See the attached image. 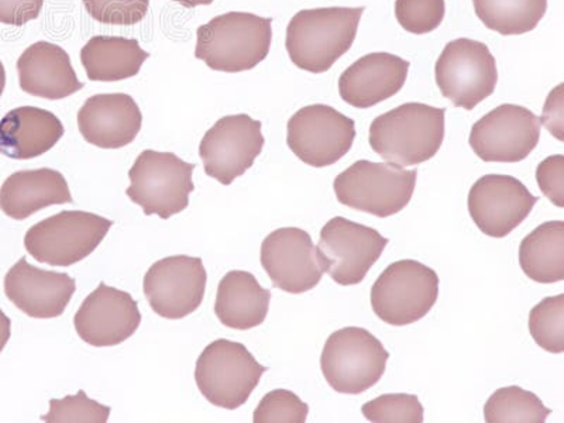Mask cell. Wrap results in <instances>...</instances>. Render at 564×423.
Returning a JSON list of instances; mask_svg holds the SVG:
<instances>
[{"label": "cell", "mask_w": 564, "mask_h": 423, "mask_svg": "<svg viewBox=\"0 0 564 423\" xmlns=\"http://www.w3.org/2000/svg\"><path fill=\"white\" fill-rule=\"evenodd\" d=\"M445 108L404 104L372 120V151L387 163L412 167L435 158L445 140Z\"/></svg>", "instance_id": "obj_1"}, {"label": "cell", "mask_w": 564, "mask_h": 423, "mask_svg": "<svg viewBox=\"0 0 564 423\" xmlns=\"http://www.w3.org/2000/svg\"><path fill=\"white\" fill-rule=\"evenodd\" d=\"M365 8L301 10L286 28L285 47L296 67L322 74L355 43Z\"/></svg>", "instance_id": "obj_2"}, {"label": "cell", "mask_w": 564, "mask_h": 423, "mask_svg": "<svg viewBox=\"0 0 564 423\" xmlns=\"http://www.w3.org/2000/svg\"><path fill=\"white\" fill-rule=\"evenodd\" d=\"M273 19L229 12L196 32L195 58L220 73H243L263 63L273 40Z\"/></svg>", "instance_id": "obj_3"}, {"label": "cell", "mask_w": 564, "mask_h": 423, "mask_svg": "<svg viewBox=\"0 0 564 423\" xmlns=\"http://www.w3.org/2000/svg\"><path fill=\"white\" fill-rule=\"evenodd\" d=\"M415 185V170L360 160L336 176L334 189L339 204L377 218H390L411 203Z\"/></svg>", "instance_id": "obj_4"}, {"label": "cell", "mask_w": 564, "mask_h": 423, "mask_svg": "<svg viewBox=\"0 0 564 423\" xmlns=\"http://www.w3.org/2000/svg\"><path fill=\"white\" fill-rule=\"evenodd\" d=\"M195 169V164L185 163L174 153L145 150L129 170L126 195L145 216L158 215L167 220L188 208Z\"/></svg>", "instance_id": "obj_5"}, {"label": "cell", "mask_w": 564, "mask_h": 423, "mask_svg": "<svg viewBox=\"0 0 564 423\" xmlns=\"http://www.w3.org/2000/svg\"><path fill=\"white\" fill-rule=\"evenodd\" d=\"M390 352L369 330L344 327L327 337L321 356L325 380L336 392L359 395L382 379Z\"/></svg>", "instance_id": "obj_6"}, {"label": "cell", "mask_w": 564, "mask_h": 423, "mask_svg": "<svg viewBox=\"0 0 564 423\" xmlns=\"http://www.w3.org/2000/svg\"><path fill=\"white\" fill-rule=\"evenodd\" d=\"M112 226L90 212L64 210L32 226L24 247L39 263L69 267L93 254Z\"/></svg>", "instance_id": "obj_7"}, {"label": "cell", "mask_w": 564, "mask_h": 423, "mask_svg": "<svg viewBox=\"0 0 564 423\" xmlns=\"http://www.w3.org/2000/svg\"><path fill=\"white\" fill-rule=\"evenodd\" d=\"M265 371L245 345L219 339L196 361L195 381L212 405L234 411L246 404Z\"/></svg>", "instance_id": "obj_8"}, {"label": "cell", "mask_w": 564, "mask_h": 423, "mask_svg": "<svg viewBox=\"0 0 564 423\" xmlns=\"http://www.w3.org/2000/svg\"><path fill=\"white\" fill-rule=\"evenodd\" d=\"M440 296V276L416 260L388 265L371 289V308L391 326L415 324L430 314Z\"/></svg>", "instance_id": "obj_9"}, {"label": "cell", "mask_w": 564, "mask_h": 423, "mask_svg": "<svg viewBox=\"0 0 564 423\" xmlns=\"http://www.w3.org/2000/svg\"><path fill=\"white\" fill-rule=\"evenodd\" d=\"M436 84L456 108L473 110L491 97L498 83L496 58L486 44L453 40L435 65Z\"/></svg>", "instance_id": "obj_10"}, {"label": "cell", "mask_w": 564, "mask_h": 423, "mask_svg": "<svg viewBox=\"0 0 564 423\" xmlns=\"http://www.w3.org/2000/svg\"><path fill=\"white\" fill-rule=\"evenodd\" d=\"M355 139V120L327 105L305 106L286 124L290 150L315 169L329 167L344 159Z\"/></svg>", "instance_id": "obj_11"}, {"label": "cell", "mask_w": 564, "mask_h": 423, "mask_svg": "<svg viewBox=\"0 0 564 423\" xmlns=\"http://www.w3.org/2000/svg\"><path fill=\"white\" fill-rule=\"evenodd\" d=\"M388 241L380 231L337 216L322 228L317 251L325 273L336 284L349 286L366 279Z\"/></svg>", "instance_id": "obj_12"}, {"label": "cell", "mask_w": 564, "mask_h": 423, "mask_svg": "<svg viewBox=\"0 0 564 423\" xmlns=\"http://www.w3.org/2000/svg\"><path fill=\"white\" fill-rule=\"evenodd\" d=\"M261 126L245 113L225 116L212 126L199 145L206 175L230 185L253 167L265 143Z\"/></svg>", "instance_id": "obj_13"}, {"label": "cell", "mask_w": 564, "mask_h": 423, "mask_svg": "<svg viewBox=\"0 0 564 423\" xmlns=\"http://www.w3.org/2000/svg\"><path fill=\"white\" fill-rule=\"evenodd\" d=\"M208 274L199 257L171 256L150 267L143 290L151 310L165 319H184L203 305Z\"/></svg>", "instance_id": "obj_14"}, {"label": "cell", "mask_w": 564, "mask_h": 423, "mask_svg": "<svg viewBox=\"0 0 564 423\" xmlns=\"http://www.w3.org/2000/svg\"><path fill=\"white\" fill-rule=\"evenodd\" d=\"M541 119L518 105H501L473 124L470 145L486 163H520L535 150Z\"/></svg>", "instance_id": "obj_15"}, {"label": "cell", "mask_w": 564, "mask_h": 423, "mask_svg": "<svg viewBox=\"0 0 564 423\" xmlns=\"http://www.w3.org/2000/svg\"><path fill=\"white\" fill-rule=\"evenodd\" d=\"M260 260L275 289L289 294L314 290L325 274L311 235L299 228H281L267 236Z\"/></svg>", "instance_id": "obj_16"}, {"label": "cell", "mask_w": 564, "mask_h": 423, "mask_svg": "<svg viewBox=\"0 0 564 423\" xmlns=\"http://www.w3.org/2000/svg\"><path fill=\"white\" fill-rule=\"evenodd\" d=\"M538 196L511 175L488 174L468 193V214L478 229L490 238H507L531 215Z\"/></svg>", "instance_id": "obj_17"}, {"label": "cell", "mask_w": 564, "mask_h": 423, "mask_svg": "<svg viewBox=\"0 0 564 423\" xmlns=\"http://www.w3.org/2000/svg\"><path fill=\"white\" fill-rule=\"evenodd\" d=\"M141 314L129 292L100 282L75 314L74 326L80 339L95 347L123 344L138 332Z\"/></svg>", "instance_id": "obj_18"}, {"label": "cell", "mask_w": 564, "mask_h": 423, "mask_svg": "<svg viewBox=\"0 0 564 423\" xmlns=\"http://www.w3.org/2000/svg\"><path fill=\"white\" fill-rule=\"evenodd\" d=\"M77 290L67 273L37 269L22 257L4 276V294L18 308L34 319H53L64 314Z\"/></svg>", "instance_id": "obj_19"}, {"label": "cell", "mask_w": 564, "mask_h": 423, "mask_svg": "<svg viewBox=\"0 0 564 423\" xmlns=\"http://www.w3.org/2000/svg\"><path fill=\"white\" fill-rule=\"evenodd\" d=\"M143 126V113L126 94H100L87 99L78 112V129L89 144L118 150L133 143Z\"/></svg>", "instance_id": "obj_20"}, {"label": "cell", "mask_w": 564, "mask_h": 423, "mask_svg": "<svg viewBox=\"0 0 564 423\" xmlns=\"http://www.w3.org/2000/svg\"><path fill=\"white\" fill-rule=\"evenodd\" d=\"M410 63L390 53H372L357 59L340 75L341 99L359 109L384 102L404 87Z\"/></svg>", "instance_id": "obj_21"}, {"label": "cell", "mask_w": 564, "mask_h": 423, "mask_svg": "<svg viewBox=\"0 0 564 423\" xmlns=\"http://www.w3.org/2000/svg\"><path fill=\"white\" fill-rule=\"evenodd\" d=\"M20 88L33 97L59 100L77 94L84 84L67 52L57 44L37 42L18 59Z\"/></svg>", "instance_id": "obj_22"}, {"label": "cell", "mask_w": 564, "mask_h": 423, "mask_svg": "<svg viewBox=\"0 0 564 423\" xmlns=\"http://www.w3.org/2000/svg\"><path fill=\"white\" fill-rule=\"evenodd\" d=\"M62 120L48 110L20 106L0 120V154L12 160H32L52 150L63 139Z\"/></svg>", "instance_id": "obj_23"}, {"label": "cell", "mask_w": 564, "mask_h": 423, "mask_svg": "<svg viewBox=\"0 0 564 423\" xmlns=\"http://www.w3.org/2000/svg\"><path fill=\"white\" fill-rule=\"evenodd\" d=\"M73 203L67 180L57 170L18 171L0 188V209L14 220H24L53 205Z\"/></svg>", "instance_id": "obj_24"}, {"label": "cell", "mask_w": 564, "mask_h": 423, "mask_svg": "<svg viewBox=\"0 0 564 423\" xmlns=\"http://www.w3.org/2000/svg\"><path fill=\"white\" fill-rule=\"evenodd\" d=\"M271 292L247 271H229L216 294L215 314L221 325L236 330L260 326L269 315Z\"/></svg>", "instance_id": "obj_25"}, {"label": "cell", "mask_w": 564, "mask_h": 423, "mask_svg": "<svg viewBox=\"0 0 564 423\" xmlns=\"http://www.w3.org/2000/svg\"><path fill=\"white\" fill-rule=\"evenodd\" d=\"M150 54L138 40L95 35L80 50V63L94 83H118L135 77Z\"/></svg>", "instance_id": "obj_26"}, {"label": "cell", "mask_w": 564, "mask_h": 423, "mask_svg": "<svg viewBox=\"0 0 564 423\" xmlns=\"http://www.w3.org/2000/svg\"><path fill=\"white\" fill-rule=\"evenodd\" d=\"M523 273L539 284L564 280V221H546L538 226L520 246Z\"/></svg>", "instance_id": "obj_27"}, {"label": "cell", "mask_w": 564, "mask_h": 423, "mask_svg": "<svg viewBox=\"0 0 564 423\" xmlns=\"http://www.w3.org/2000/svg\"><path fill=\"white\" fill-rule=\"evenodd\" d=\"M477 18L501 35L532 32L545 18L547 0H473Z\"/></svg>", "instance_id": "obj_28"}, {"label": "cell", "mask_w": 564, "mask_h": 423, "mask_svg": "<svg viewBox=\"0 0 564 423\" xmlns=\"http://www.w3.org/2000/svg\"><path fill=\"white\" fill-rule=\"evenodd\" d=\"M551 410L541 398L521 387H503L494 392L485 405L487 423H543Z\"/></svg>", "instance_id": "obj_29"}, {"label": "cell", "mask_w": 564, "mask_h": 423, "mask_svg": "<svg viewBox=\"0 0 564 423\" xmlns=\"http://www.w3.org/2000/svg\"><path fill=\"white\" fill-rule=\"evenodd\" d=\"M529 332L539 347L553 355L564 351V295L547 296L529 314Z\"/></svg>", "instance_id": "obj_30"}, {"label": "cell", "mask_w": 564, "mask_h": 423, "mask_svg": "<svg viewBox=\"0 0 564 423\" xmlns=\"http://www.w3.org/2000/svg\"><path fill=\"white\" fill-rule=\"evenodd\" d=\"M366 420L375 423H422L423 406L416 395L387 394L361 408Z\"/></svg>", "instance_id": "obj_31"}, {"label": "cell", "mask_w": 564, "mask_h": 423, "mask_svg": "<svg viewBox=\"0 0 564 423\" xmlns=\"http://www.w3.org/2000/svg\"><path fill=\"white\" fill-rule=\"evenodd\" d=\"M110 406L99 404L79 390L77 395H67L63 400L50 401V412L42 416L47 423H106Z\"/></svg>", "instance_id": "obj_32"}, {"label": "cell", "mask_w": 564, "mask_h": 423, "mask_svg": "<svg viewBox=\"0 0 564 423\" xmlns=\"http://www.w3.org/2000/svg\"><path fill=\"white\" fill-rule=\"evenodd\" d=\"M446 14L445 0H397L395 17L412 34H427L441 26Z\"/></svg>", "instance_id": "obj_33"}, {"label": "cell", "mask_w": 564, "mask_h": 423, "mask_svg": "<svg viewBox=\"0 0 564 423\" xmlns=\"http://www.w3.org/2000/svg\"><path fill=\"white\" fill-rule=\"evenodd\" d=\"M310 406L294 392L274 390L264 395L256 408L254 423H305Z\"/></svg>", "instance_id": "obj_34"}, {"label": "cell", "mask_w": 564, "mask_h": 423, "mask_svg": "<svg viewBox=\"0 0 564 423\" xmlns=\"http://www.w3.org/2000/svg\"><path fill=\"white\" fill-rule=\"evenodd\" d=\"M87 13L98 23L133 26L148 17L150 0H83Z\"/></svg>", "instance_id": "obj_35"}, {"label": "cell", "mask_w": 564, "mask_h": 423, "mask_svg": "<svg viewBox=\"0 0 564 423\" xmlns=\"http://www.w3.org/2000/svg\"><path fill=\"white\" fill-rule=\"evenodd\" d=\"M536 181L539 188L553 205L564 208V158L551 155L538 165Z\"/></svg>", "instance_id": "obj_36"}, {"label": "cell", "mask_w": 564, "mask_h": 423, "mask_svg": "<svg viewBox=\"0 0 564 423\" xmlns=\"http://www.w3.org/2000/svg\"><path fill=\"white\" fill-rule=\"evenodd\" d=\"M44 0H0V23L24 26L40 17Z\"/></svg>", "instance_id": "obj_37"}, {"label": "cell", "mask_w": 564, "mask_h": 423, "mask_svg": "<svg viewBox=\"0 0 564 423\" xmlns=\"http://www.w3.org/2000/svg\"><path fill=\"white\" fill-rule=\"evenodd\" d=\"M10 335H12V321L0 310V352L7 347Z\"/></svg>", "instance_id": "obj_38"}, {"label": "cell", "mask_w": 564, "mask_h": 423, "mask_svg": "<svg viewBox=\"0 0 564 423\" xmlns=\"http://www.w3.org/2000/svg\"><path fill=\"white\" fill-rule=\"evenodd\" d=\"M174 2L180 3L181 7L193 9L196 7H208V4L214 3V0H174Z\"/></svg>", "instance_id": "obj_39"}, {"label": "cell", "mask_w": 564, "mask_h": 423, "mask_svg": "<svg viewBox=\"0 0 564 423\" xmlns=\"http://www.w3.org/2000/svg\"><path fill=\"white\" fill-rule=\"evenodd\" d=\"M4 87H7V70H4L2 62H0V97H2Z\"/></svg>", "instance_id": "obj_40"}]
</instances>
